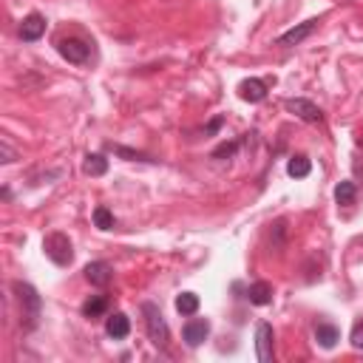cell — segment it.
Wrapping results in <instances>:
<instances>
[{
    "instance_id": "2e32d148",
    "label": "cell",
    "mask_w": 363,
    "mask_h": 363,
    "mask_svg": "<svg viewBox=\"0 0 363 363\" xmlns=\"http://www.w3.org/2000/svg\"><path fill=\"white\" fill-rule=\"evenodd\" d=\"M105 310H108V298L105 295H94V298H88L82 304V315L85 318H100V315H105Z\"/></svg>"
},
{
    "instance_id": "3957f363",
    "label": "cell",
    "mask_w": 363,
    "mask_h": 363,
    "mask_svg": "<svg viewBox=\"0 0 363 363\" xmlns=\"http://www.w3.org/2000/svg\"><path fill=\"white\" fill-rule=\"evenodd\" d=\"M43 253L57 264V267H69L74 261V247L66 233H48L43 238Z\"/></svg>"
},
{
    "instance_id": "5bb4252c",
    "label": "cell",
    "mask_w": 363,
    "mask_h": 363,
    "mask_svg": "<svg viewBox=\"0 0 363 363\" xmlns=\"http://www.w3.org/2000/svg\"><path fill=\"white\" fill-rule=\"evenodd\" d=\"M247 301H250L253 307H267V304H272V287H269L267 281L250 284V287H247Z\"/></svg>"
},
{
    "instance_id": "7a4b0ae2",
    "label": "cell",
    "mask_w": 363,
    "mask_h": 363,
    "mask_svg": "<svg viewBox=\"0 0 363 363\" xmlns=\"http://www.w3.org/2000/svg\"><path fill=\"white\" fill-rule=\"evenodd\" d=\"M142 315H145V329H148L150 344L159 346V349H168L170 329H168V321L162 318L159 307H157V304H150V301H145V304H142Z\"/></svg>"
},
{
    "instance_id": "484cf974",
    "label": "cell",
    "mask_w": 363,
    "mask_h": 363,
    "mask_svg": "<svg viewBox=\"0 0 363 363\" xmlns=\"http://www.w3.org/2000/svg\"><path fill=\"white\" fill-rule=\"evenodd\" d=\"M357 145H363V128H360V134H357Z\"/></svg>"
},
{
    "instance_id": "ffe728a7",
    "label": "cell",
    "mask_w": 363,
    "mask_h": 363,
    "mask_svg": "<svg viewBox=\"0 0 363 363\" xmlns=\"http://www.w3.org/2000/svg\"><path fill=\"white\" fill-rule=\"evenodd\" d=\"M355 199H357V188H355V182H341V185L335 188V202H338V204L349 207V204H355Z\"/></svg>"
},
{
    "instance_id": "ba28073f",
    "label": "cell",
    "mask_w": 363,
    "mask_h": 363,
    "mask_svg": "<svg viewBox=\"0 0 363 363\" xmlns=\"http://www.w3.org/2000/svg\"><path fill=\"white\" fill-rule=\"evenodd\" d=\"M82 272H85V281L91 287H108L114 281V269H111L108 261H91Z\"/></svg>"
},
{
    "instance_id": "6da1fadb",
    "label": "cell",
    "mask_w": 363,
    "mask_h": 363,
    "mask_svg": "<svg viewBox=\"0 0 363 363\" xmlns=\"http://www.w3.org/2000/svg\"><path fill=\"white\" fill-rule=\"evenodd\" d=\"M12 290H15L17 301H20V315H23L20 324H23V329H35L37 321H40V312H43V298H40V292H37L32 284H26V281H15Z\"/></svg>"
},
{
    "instance_id": "d6986e66",
    "label": "cell",
    "mask_w": 363,
    "mask_h": 363,
    "mask_svg": "<svg viewBox=\"0 0 363 363\" xmlns=\"http://www.w3.org/2000/svg\"><path fill=\"white\" fill-rule=\"evenodd\" d=\"M108 150H114L116 157H123V159H128V162H148V165L157 162V159H150L148 154H139V150H131V148H125V145H108Z\"/></svg>"
},
{
    "instance_id": "d4e9b609",
    "label": "cell",
    "mask_w": 363,
    "mask_h": 363,
    "mask_svg": "<svg viewBox=\"0 0 363 363\" xmlns=\"http://www.w3.org/2000/svg\"><path fill=\"white\" fill-rule=\"evenodd\" d=\"M222 123H224V119H222V116H216V119H213V123H210V125H207V134H213V131H219V128H222Z\"/></svg>"
},
{
    "instance_id": "7c38bea8",
    "label": "cell",
    "mask_w": 363,
    "mask_h": 363,
    "mask_svg": "<svg viewBox=\"0 0 363 363\" xmlns=\"http://www.w3.org/2000/svg\"><path fill=\"white\" fill-rule=\"evenodd\" d=\"M105 332H108V338H114V341L128 338V335H131V321H128V315H125V312L108 315V318H105Z\"/></svg>"
},
{
    "instance_id": "7402d4cb",
    "label": "cell",
    "mask_w": 363,
    "mask_h": 363,
    "mask_svg": "<svg viewBox=\"0 0 363 363\" xmlns=\"http://www.w3.org/2000/svg\"><path fill=\"white\" fill-rule=\"evenodd\" d=\"M236 150H238V142H224V145H219V148L213 150V159H224V157L230 159Z\"/></svg>"
},
{
    "instance_id": "ac0fdd59",
    "label": "cell",
    "mask_w": 363,
    "mask_h": 363,
    "mask_svg": "<svg viewBox=\"0 0 363 363\" xmlns=\"http://www.w3.org/2000/svg\"><path fill=\"white\" fill-rule=\"evenodd\" d=\"M310 170H312V162H310L307 157H292V159L287 162V173H290L292 179H304V176H310Z\"/></svg>"
},
{
    "instance_id": "8fae6325",
    "label": "cell",
    "mask_w": 363,
    "mask_h": 363,
    "mask_svg": "<svg viewBox=\"0 0 363 363\" xmlns=\"http://www.w3.org/2000/svg\"><path fill=\"white\" fill-rule=\"evenodd\" d=\"M46 35V17L43 15H26L23 23H20V37L26 43H35Z\"/></svg>"
},
{
    "instance_id": "44dd1931",
    "label": "cell",
    "mask_w": 363,
    "mask_h": 363,
    "mask_svg": "<svg viewBox=\"0 0 363 363\" xmlns=\"http://www.w3.org/2000/svg\"><path fill=\"white\" fill-rule=\"evenodd\" d=\"M94 224H97L100 230H111V227H114V213H111L108 207L100 204V207L94 210Z\"/></svg>"
},
{
    "instance_id": "e0dca14e",
    "label": "cell",
    "mask_w": 363,
    "mask_h": 363,
    "mask_svg": "<svg viewBox=\"0 0 363 363\" xmlns=\"http://www.w3.org/2000/svg\"><path fill=\"white\" fill-rule=\"evenodd\" d=\"M176 312L182 315H196L199 312V295L196 292H182L176 298Z\"/></svg>"
},
{
    "instance_id": "277c9868",
    "label": "cell",
    "mask_w": 363,
    "mask_h": 363,
    "mask_svg": "<svg viewBox=\"0 0 363 363\" xmlns=\"http://www.w3.org/2000/svg\"><path fill=\"white\" fill-rule=\"evenodd\" d=\"M318 26H321V17H310V20H304V23H298V26H292L290 32H284L281 37H276V46H281V48H292V46H301L310 35H315L318 32Z\"/></svg>"
},
{
    "instance_id": "603a6c76",
    "label": "cell",
    "mask_w": 363,
    "mask_h": 363,
    "mask_svg": "<svg viewBox=\"0 0 363 363\" xmlns=\"http://www.w3.org/2000/svg\"><path fill=\"white\" fill-rule=\"evenodd\" d=\"M0 157H3V159H0V162H3V165H12L15 159H17V154H15V150H12V145L3 139V142H0Z\"/></svg>"
},
{
    "instance_id": "5b68a950",
    "label": "cell",
    "mask_w": 363,
    "mask_h": 363,
    "mask_svg": "<svg viewBox=\"0 0 363 363\" xmlns=\"http://www.w3.org/2000/svg\"><path fill=\"white\" fill-rule=\"evenodd\" d=\"M57 51L63 60H69V63L74 66H85L88 60H91V43L80 40V37H66V40H60L57 43Z\"/></svg>"
},
{
    "instance_id": "8992f818",
    "label": "cell",
    "mask_w": 363,
    "mask_h": 363,
    "mask_svg": "<svg viewBox=\"0 0 363 363\" xmlns=\"http://www.w3.org/2000/svg\"><path fill=\"white\" fill-rule=\"evenodd\" d=\"M284 108H287L290 114H295L298 119H304V123H321V119H324V111H321L315 103L304 100V97H292V100H287Z\"/></svg>"
},
{
    "instance_id": "4fadbf2b",
    "label": "cell",
    "mask_w": 363,
    "mask_h": 363,
    "mask_svg": "<svg viewBox=\"0 0 363 363\" xmlns=\"http://www.w3.org/2000/svg\"><path fill=\"white\" fill-rule=\"evenodd\" d=\"M315 341H318V346L332 349V346H335V344L341 341V332H338V326H335V324L318 321V324H315Z\"/></svg>"
},
{
    "instance_id": "52a82bcc",
    "label": "cell",
    "mask_w": 363,
    "mask_h": 363,
    "mask_svg": "<svg viewBox=\"0 0 363 363\" xmlns=\"http://www.w3.org/2000/svg\"><path fill=\"white\" fill-rule=\"evenodd\" d=\"M272 346H276V335H272V326L267 321H261L256 326V355L261 363L272 360Z\"/></svg>"
},
{
    "instance_id": "30bf717a",
    "label": "cell",
    "mask_w": 363,
    "mask_h": 363,
    "mask_svg": "<svg viewBox=\"0 0 363 363\" xmlns=\"http://www.w3.org/2000/svg\"><path fill=\"white\" fill-rule=\"evenodd\" d=\"M238 97L245 100V103H261V100H267V82L258 80V77L241 80L238 82Z\"/></svg>"
},
{
    "instance_id": "cb8c5ba5",
    "label": "cell",
    "mask_w": 363,
    "mask_h": 363,
    "mask_svg": "<svg viewBox=\"0 0 363 363\" xmlns=\"http://www.w3.org/2000/svg\"><path fill=\"white\" fill-rule=\"evenodd\" d=\"M349 341H352L355 349H363V321H357V324L352 326V338H349Z\"/></svg>"
},
{
    "instance_id": "9c48e42d",
    "label": "cell",
    "mask_w": 363,
    "mask_h": 363,
    "mask_svg": "<svg viewBox=\"0 0 363 363\" xmlns=\"http://www.w3.org/2000/svg\"><path fill=\"white\" fill-rule=\"evenodd\" d=\"M207 335H210V321H204V318H193L182 329V338H185L188 346H202Z\"/></svg>"
},
{
    "instance_id": "9a60e30c",
    "label": "cell",
    "mask_w": 363,
    "mask_h": 363,
    "mask_svg": "<svg viewBox=\"0 0 363 363\" xmlns=\"http://www.w3.org/2000/svg\"><path fill=\"white\" fill-rule=\"evenodd\" d=\"M82 170L88 176H105L108 173V159L103 154H88L85 162H82Z\"/></svg>"
}]
</instances>
